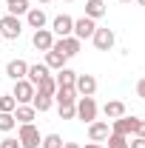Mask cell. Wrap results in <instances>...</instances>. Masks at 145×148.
I'll return each mask as SVG.
<instances>
[{"mask_svg":"<svg viewBox=\"0 0 145 148\" xmlns=\"http://www.w3.org/2000/svg\"><path fill=\"white\" fill-rule=\"evenodd\" d=\"M80 46H83V40H77L74 34H68V37L54 40V46H51V49H54V51H60V54L68 60V57H77V54H80Z\"/></svg>","mask_w":145,"mask_h":148,"instance_id":"cell-5","label":"cell"},{"mask_svg":"<svg viewBox=\"0 0 145 148\" xmlns=\"http://www.w3.org/2000/svg\"><path fill=\"white\" fill-rule=\"evenodd\" d=\"M26 23L37 32V29H46L49 17H46V12H43V9H29V12H26Z\"/></svg>","mask_w":145,"mask_h":148,"instance_id":"cell-15","label":"cell"},{"mask_svg":"<svg viewBox=\"0 0 145 148\" xmlns=\"http://www.w3.org/2000/svg\"><path fill=\"white\" fill-rule=\"evenodd\" d=\"M137 137H145V120H142V125H140V134Z\"/></svg>","mask_w":145,"mask_h":148,"instance_id":"cell-34","label":"cell"},{"mask_svg":"<svg viewBox=\"0 0 145 148\" xmlns=\"http://www.w3.org/2000/svg\"><path fill=\"white\" fill-rule=\"evenodd\" d=\"M85 148H105V145H100V143H88Z\"/></svg>","mask_w":145,"mask_h":148,"instance_id":"cell-35","label":"cell"},{"mask_svg":"<svg viewBox=\"0 0 145 148\" xmlns=\"http://www.w3.org/2000/svg\"><path fill=\"white\" fill-rule=\"evenodd\" d=\"M105 12H108V6H105L103 0H88V3H85V17H91V20L103 17Z\"/></svg>","mask_w":145,"mask_h":148,"instance_id":"cell-20","label":"cell"},{"mask_svg":"<svg viewBox=\"0 0 145 148\" xmlns=\"http://www.w3.org/2000/svg\"><path fill=\"white\" fill-rule=\"evenodd\" d=\"M51 34H57V37L74 34V20L68 17V14H57V17L51 20Z\"/></svg>","mask_w":145,"mask_h":148,"instance_id":"cell-11","label":"cell"},{"mask_svg":"<svg viewBox=\"0 0 145 148\" xmlns=\"http://www.w3.org/2000/svg\"><path fill=\"white\" fill-rule=\"evenodd\" d=\"M137 94H140V97H142V100H145V77H142V80H140V83H137Z\"/></svg>","mask_w":145,"mask_h":148,"instance_id":"cell-32","label":"cell"},{"mask_svg":"<svg viewBox=\"0 0 145 148\" xmlns=\"http://www.w3.org/2000/svg\"><path fill=\"white\" fill-rule=\"evenodd\" d=\"M26 74H29V63H26V60H9V63H6V77H9V80H14V83H17V80H26Z\"/></svg>","mask_w":145,"mask_h":148,"instance_id":"cell-12","label":"cell"},{"mask_svg":"<svg viewBox=\"0 0 145 148\" xmlns=\"http://www.w3.org/2000/svg\"><path fill=\"white\" fill-rule=\"evenodd\" d=\"M66 3H74V0H66Z\"/></svg>","mask_w":145,"mask_h":148,"instance_id":"cell-39","label":"cell"},{"mask_svg":"<svg viewBox=\"0 0 145 148\" xmlns=\"http://www.w3.org/2000/svg\"><path fill=\"white\" fill-rule=\"evenodd\" d=\"M103 114H105L108 120H120V117H125V114H128V108H125L122 100H108V103L103 106Z\"/></svg>","mask_w":145,"mask_h":148,"instance_id":"cell-14","label":"cell"},{"mask_svg":"<svg viewBox=\"0 0 145 148\" xmlns=\"http://www.w3.org/2000/svg\"><path fill=\"white\" fill-rule=\"evenodd\" d=\"M31 46H34L37 51H51V46H54L51 29H37L34 34H31Z\"/></svg>","mask_w":145,"mask_h":148,"instance_id":"cell-10","label":"cell"},{"mask_svg":"<svg viewBox=\"0 0 145 148\" xmlns=\"http://www.w3.org/2000/svg\"><path fill=\"white\" fill-rule=\"evenodd\" d=\"M12 97L17 100V106H31L34 86H31L29 80H17V83H14V91H12Z\"/></svg>","mask_w":145,"mask_h":148,"instance_id":"cell-7","label":"cell"},{"mask_svg":"<svg viewBox=\"0 0 145 148\" xmlns=\"http://www.w3.org/2000/svg\"><path fill=\"white\" fill-rule=\"evenodd\" d=\"M17 140H20V148H40V143H43V137H40V131L34 128V123L20 125Z\"/></svg>","mask_w":145,"mask_h":148,"instance_id":"cell-4","label":"cell"},{"mask_svg":"<svg viewBox=\"0 0 145 148\" xmlns=\"http://www.w3.org/2000/svg\"><path fill=\"white\" fill-rule=\"evenodd\" d=\"M108 134H111V128H108L105 120H94V123H88V140H91V143H103Z\"/></svg>","mask_w":145,"mask_h":148,"instance_id":"cell-13","label":"cell"},{"mask_svg":"<svg viewBox=\"0 0 145 148\" xmlns=\"http://www.w3.org/2000/svg\"><path fill=\"white\" fill-rule=\"evenodd\" d=\"M46 74H49V66H46V63H34V66H29V74H26V80H29L31 86H37V83H40Z\"/></svg>","mask_w":145,"mask_h":148,"instance_id":"cell-19","label":"cell"},{"mask_svg":"<svg viewBox=\"0 0 145 148\" xmlns=\"http://www.w3.org/2000/svg\"><path fill=\"white\" fill-rule=\"evenodd\" d=\"M34 117H37L34 106H17V108H14V120H17V125H26V123H34Z\"/></svg>","mask_w":145,"mask_h":148,"instance_id":"cell-17","label":"cell"},{"mask_svg":"<svg viewBox=\"0 0 145 148\" xmlns=\"http://www.w3.org/2000/svg\"><path fill=\"white\" fill-rule=\"evenodd\" d=\"M74 91L80 94V97H94V91H97V80H94V74H77V80H74Z\"/></svg>","mask_w":145,"mask_h":148,"instance_id":"cell-8","label":"cell"},{"mask_svg":"<svg viewBox=\"0 0 145 148\" xmlns=\"http://www.w3.org/2000/svg\"><path fill=\"white\" fill-rule=\"evenodd\" d=\"M60 111V120H74L77 117V103H66V106H57Z\"/></svg>","mask_w":145,"mask_h":148,"instance_id":"cell-28","label":"cell"},{"mask_svg":"<svg viewBox=\"0 0 145 148\" xmlns=\"http://www.w3.org/2000/svg\"><path fill=\"white\" fill-rule=\"evenodd\" d=\"M105 143H108V148H128V137L114 134V131H111L108 137H105Z\"/></svg>","mask_w":145,"mask_h":148,"instance_id":"cell-27","label":"cell"},{"mask_svg":"<svg viewBox=\"0 0 145 148\" xmlns=\"http://www.w3.org/2000/svg\"><path fill=\"white\" fill-rule=\"evenodd\" d=\"M37 3H51V0H37Z\"/></svg>","mask_w":145,"mask_h":148,"instance_id":"cell-36","label":"cell"},{"mask_svg":"<svg viewBox=\"0 0 145 148\" xmlns=\"http://www.w3.org/2000/svg\"><path fill=\"white\" fill-rule=\"evenodd\" d=\"M40 148H63V137L60 134H46L43 143H40Z\"/></svg>","mask_w":145,"mask_h":148,"instance_id":"cell-29","label":"cell"},{"mask_svg":"<svg viewBox=\"0 0 145 148\" xmlns=\"http://www.w3.org/2000/svg\"><path fill=\"white\" fill-rule=\"evenodd\" d=\"M34 88H37L40 94H49V97H54V94H57V83H54V77H51V74H46V77L37 83Z\"/></svg>","mask_w":145,"mask_h":148,"instance_id":"cell-23","label":"cell"},{"mask_svg":"<svg viewBox=\"0 0 145 148\" xmlns=\"http://www.w3.org/2000/svg\"><path fill=\"white\" fill-rule=\"evenodd\" d=\"M0 43H3V34H0Z\"/></svg>","mask_w":145,"mask_h":148,"instance_id":"cell-40","label":"cell"},{"mask_svg":"<svg viewBox=\"0 0 145 148\" xmlns=\"http://www.w3.org/2000/svg\"><path fill=\"white\" fill-rule=\"evenodd\" d=\"M114 40H117L114 32H111V29H100V26H97V32L91 37V43H94L97 51H111V49H114Z\"/></svg>","mask_w":145,"mask_h":148,"instance_id":"cell-6","label":"cell"},{"mask_svg":"<svg viewBox=\"0 0 145 148\" xmlns=\"http://www.w3.org/2000/svg\"><path fill=\"white\" fill-rule=\"evenodd\" d=\"M128 148H145V137H134V140L128 143Z\"/></svg>","mask_w":145,"mask_h":148,"instance_id":"cell-31","label":"cell"},{"mask_svg":"<svg viewBox=\"0 0 145 148\" xmlns=\"http://www.w3.org/2000/svg\"><path fill=\"white\" fill-rule=\"evenodd\" d=\"M6 6H9V14H14V17H20V14H26L31 6H29V0H6Z\"/></svg>","mask_w":145,"mask_h":148,"instance_id":"cell-24","label":"cell"},{"mask_svg":"<svg viewBox=\"0 0 145 148\" xmlns=\"http://www.w3.org/2000/svg\"><path fill=\"white\" fill-rule=\"evenodd\" d=\"M0 148H20V140H14V137H6V140H0Z\"/></svg>","mask_w":145,"mask_h":148,"instance_id":"cell-30","label":"cell"},{"mask_svg":"<svg viewBox=\"0 0 145 148\" xmlns=\"http://www.w3.org/2000/svg\"><path fill=\"white\" fill-rule=\"evenodd\" d=\"M120 3H131V0H120Z\"/></svg>","mask_w":145,"mask_h":148,"instance_id":"cell-38","label":"cell"},{"mask_svg":"<svg viewBox=\"0 0 145 148\" xmlns=\"http://www.w3.org/2000/svg\"><path fill=\"white\" fill-rule=\"evenodd\" d=\"M31 106H34V111H40V114H43V111H49L51 106H54V97H49V94H40V91L34 88V97H31Z\"/></svg>","mask_w":145,"mask_h":148,"instance_id":"cell-18","label":"cell"},{"mask_svg":"<svg viewBox=\"0 0 145 148\" xmlns=\"http://www.w3.org/2000/svg\"><path fill=\"white\" fill-rule=\"evenodd\" d=\"M63 148H83L80 143H63Z\"/></svg>","mask_w":145,"mask_h":148,"instance_id":"cell-33","label":"cell"},{"mask_svg":"<svg viewBox=\"0 0 145 148\" xmlns=\"http://www.w3.org/2000/svg\"><path fill=\"white\" fill-rule=\"evenodd\" d=\"M14 125H17L14 114H6V111H0V131H3V134H9V131H14Z\"/></svg>","mask_w":145,"mask_h":148,"instance_id":"cell-25","label":"cell"},{"mask_svg":"<svg viewBox=\"0 0 145 148\" xmlns=\"http://www.w3.org/2000/svg\"><path fill=\"white\" fill-rule=\"evenodd\" d=\"M74 80H77V71H71V69H60L54 77L57 88H66V86H74Z\"/></svg>","mask_w":145,"mask_h":148,"instance_id":"cell-22","label":"cell"},{"mask_svg":"<svg viewBox=\"0 0 145 148\" xmlns=\"http://www.w3.org/2000/svg\"><path fill=\"white\" fill-rule=\"evenodd\" d=\"M0 34H3V40H17L23 34V20L14 14H3L0 17Z\"/></svg>","mask_w":145,"mask_h":148,"instance_id":"cell-2","label":"cell"},{"mask_svg":"<svg viewBox=\"0 0 145 148\" xmlns=\"http://www.w3.org/2000/svg\"><path fill=\"white\" fill-rule=\"evenodd\" d=\"M17 108V100L12 97V94H0V111H6V114H14Z\"/></svg>","mask_w":145,"mask_h":148,"instance_id":"cell-26","label":"cell"},{"mask_svg":"<svg viewBox=\"0 0 145 148\" xmlns=\"http://www.w3.org/2000/svg\"><path fill=\"white\" fill-rule=\"evenodd\" d=\"M140 125H142V120L140 117H120V120H111V131L114 134H122V137H137L140 134Z\"/></svg>","mask_w":145,"mask_h":148,"instance_id":"cell-1","label":"cell"},{"mask_svg":"<svg viewBox=\"0 0 145 148\" xmlns=\"http://www.w3.org/2000/svg\"><path fill=\"white\" fill-rule=\"evenodd\" d=\"M97 100L94 97H77V120H83L85 125L97 120Z\"/></svg>","mask_w":145,"mask_h":148,"instance_id":"cell-3","label":"cell"},{"mask_svg":"<svg viewBox=\"0 0 145 148\" xmlns=\"http://www.w3.org/2000/svg\"><path fill=\"white\" fill-rule=\"evenodd\" d=\"M43 54H46V60H43V63L49 66V71H60V69H66V57L60 54V51H54V49H51V51H43Z\"/></svg>","mask_w":145,"mask_h":148,"instance_id":"cell-16","label":"cell"},{"mask_svg":"<svg viewBox=\"0 0 145 148\" xmlns=\"http://www.w3.org/2000/svg\"><path fill=\"white\" fill-rule=\"evenodd\" d=\"M94 32H97V23H94L91 17L83 14L80 20H74V37H77V40H91Z\"/></svg>","mask_w":145,"mask_h":148,"instance_id":"cell-9","label":"cell"},{"mask_svg":"<svg viewBox=\"0 0 145 148\" xmlns=\"http://www.w3.org/2000/svg\"><path fill=\"white\" fill-rule=\"evenodd\" d=\"M137 3H140V6H145V0H137Z\"/></svg>","mask_w":145,"mask_h":148,"instance_id":"cell-37","label":"cell"},{"mask_svg":"<svg viewBox=\"0 0 145 148\" xmlns=\"http://www.w3.org/2000/svg\"><path fill=\"white\" fill-rule=\"evenodd\" d=\"M77 97H80V94L74 91V86H66V88H57V94H54L57 106H66V103H77Z\"/></svg>","mask_w":145,"mask_h":148,"instance_id":"cell-21","label":"cell"}]
</instances>
